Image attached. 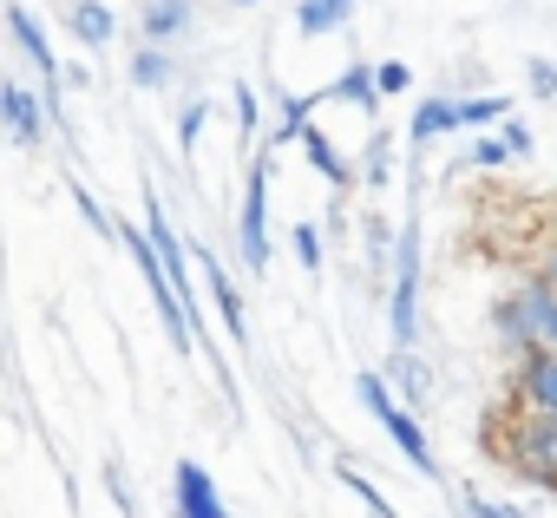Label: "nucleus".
<instances>
[{
    "mask_svg": "<svg viewBox=\"0 0 557 518\" xmlns=\"http://www.w3.org/2000/svg\"><path fill=\"white\" fill-rule=\"evenodd\" d=\"M8 34L21 40V53L34 60V73H40V79H53V73H66V66L53 60V47H47V34H40V21H34V14L21 8V0H14V8H8Z\"/></svg>",
    "mask_w": 557,
    "mask_h": 518,
    "instance_id": "nucleus-12",
    "label": "nucleus"
},
{
    "mask_svg": "<svg viewBox=\"0 0 557 518\" xmlns=\"http://www.w3.org/2000/svg\"><path fill=\"white\" fill-rule=\"evenodd\" d=\"M381 427L394 433V446H400V453H407V459H413V466H420L426 479L440 472V466H433V446H426V433H420V420H413L407 407H387V414H381Z\"/></svg>",
    "mask_w": 557,
    "mask_h": 518,
    "instance_id": "nucleus-14",
    "label": "nucleus"
},
{
    "mask_svg": "<svg viewBox=\"0 0 557 518\" xmlns=\"http://www.w3.org/2000/svg\"><path fill=\"white\" fill-rule=\"evenodd\" d=\"M296 256H302L309 276H322V230L315 223H296Z\"/></svg>",
    "mask_w": 557,
    "mask_h": 518,
    "instance_id": "nucleus-25",
    "label": "nucleus"
},
{
    "mask_svg": "<svg viewBox=\"0 0 557 518\" xmlns=\"http://www.w3.org/2000/svg\"><path fill=\"white\" fill-rule=\"evenodd\" d=\"M440 132H459V99H420V106H413L407 138L426 145V138H440Z\"/></svg>",
    "mask_w": 557,
    "mask_h": 518,
    "instance_id": "nucleus-16",
    "label": "nucleus"
},
{
    "mask_svg": "<svg viewBox=\"0 0 557 518\" xmlns=\"http://www.w3.org/2000/svg\"><path fill=\"white\" fill-rule=\"evenodd\" d=\"M203 119H210V106H203V99H190V106L177 112V151H184V158L197 151V138H203Z\"/></svg>",
    "mask_w": 557,
    "mask_h": 518,
    "instance_id": "nucleus-22",
    "label": "nucleus"
},
{
    "mask_svg": "<svg viewBox=\"0 0 557 518\" xmlns=\"http://www.w3.org/2000/svg\"><path fill=\"white\" fill-rule=\"evenodd\" d=\"M0 112H8V138L21 145V151H34L40 138H47V99H34L21 79H8V86H0Z\"/></svg>",
    "mask_w": 557,
    "mask_h": 518,
    "instance_id": "nucleus-7",
    "label": "nucleus"
},
{
    "mask_svg": "<svg viewBox=\"0 0 557 518\" xmlns=\"http://www.w3.org/2000/svg\"><path fill=\"white\" fill-rule=\"evenodd\" d=\"M387 177H394V138L374 132V145H368V184H387Z\"/></svg>",
    "mask_w": 557,
    "mask_h": 518,
    "instance_id": "nucleus-23",
    "label": "nucleus"
},
{
    "mask_svg": "<svg viewBox=\"0 0 557 518\" xmlns=\"http://www.w3.org/2000/svg\"><path fill=\"white\" fill-rule=\"evenodd\" d=\"M459 511H466V518H518L511 505H492V498H479V492H459Z\"/></svg>",
    "mask_w": 557,
    "mask_h": 518,
    "instance_id": "nucleus-28",
    "label": "nucleus"
},
{
    "mask_svg": "<svg viewBox=\"0 0 557 518\" xmlns=\"http://www.w3.org/2000/svg\"><path fill=\"white\" fill-rule=\"evenodd\" d=\"M544 342H550V348H557V303H550V329H544Z\"/></svg>",
    "mask_w": 557,
    "mask_h": 518,
    "instance_id": "nucleus-35",
    "label": "nucleus"
},
{
    "mask_svg": "<svg viewBox=\"0 0 557 518\" xmlns=\"http://www.w3.org/2000/svg\"><path fill=\"white\" fill-rule=\"evenodd\" d=\"M505 112H511V99H505V92L459 99V132H479V125H492V119H505Z\"/></svg>",
    "mask_w": 557,
    "mask_h": 518,
    "instance_id": "nucleus-19",
    "label": "nucleus"
},
{
    "mask_svg": "<svg viewBox=\"0 0 557 518\" xmlns=\"http://www.w3.org/2000/svg\"><path fill=\"white\" fill-rule=\"evenodd\" d=\"M66 27H73V40L92 47V53H106V47L119 40V14L106 8V0H73V8H66Z\"/></svg>",
    "mask_w": 557,
    "mask_h": 518,
    "instance_id": "nucleus-10",
    "label": "nucleus"
},
{
    "mask_svg": "<svg viewBox=\"0 0 557 518\" xmlns=\"http://www.w3.org/2000/svg\"><path fill=\"white\" fill-rule=\"evenodd\" d=\"M171 518H230L216 479H210L197 459H177V466H171Z\"/></svg>",
    "mask_w": 557,
    "mask_h": 518,
    "instance_id": "nucleus-5",
    "label": "nucleus"
},
{
    "mask_svg": "<svg viewBox=\"0 0 557 518\" xmlns=\"http://www.w3.org/2000/svg\"><path fill=\"white\" fill-rule=\"evenodd\" d=\"M322 99H342V106H355V112H368V119H374V112H381V99H387V86H381V66L355 60V66H348V73H342V79H335Z\"/></svg>",
    "mask_w": 557,
    "mask_h": 518,
    "instance_id": "nucleus-9",
    "label": "nucleus"
},
{
    "mask_svg": "<svg viewBox=\"0 0 557 518\" xmlns=\"http://www.w3.org/2000/svg\"><path fill=\"white\" fill-rule=\"evenodd\" d=\"M387 329H394V348H413V335H420V223H407L400 230V249H394Z\"/></svg>",
    "mask_w": 557,
    "mask_h": 518,
    "instance_id": "nucleus-4",
    "label": "nucleus"
},
{
    "mask_svg": "<svg viewBox=\"0 0 557 518\" xmlns=\"http://www.w3.org/2000/svg\"><path fill=\"white\" fill-rule=\"evenodd\" d=\"M537 270H544V276H550V283H557V249H550V256H544V263H537Z\"/></svg>",
    "mask_w": 557,
    "mask_h": 518,
    "instance_id": "nucleus-34",
    "label": "nucleus"
},
{
    "mask_svg": "<svg viewBox=\"0 0 557 518\" xmlns=\"http://www.w3.org/2000/svg\"><path fill=\"white\" fill-rule=\"evenodd\" d=\"M230 8H256V0H230Z\"/></svg>",
    "mask_w": 557,
    "mask_h": 518,
    "instance_id": "nucleus-36",
    "label": "nucleus"
},
{
    "mask_svg": "<svg viewBox=\"0 0 557 518\" xmlns=\"http://www.w3.org/2000/svg\"><path fill=\"white\" fill-rule=\"evenodd\" d=\"M531 92L537 99H557V66L550 60H531Z\"/></svg>",
    "mask_w": 557,
    "mask_h": 518,
    "instance_id": "nucleus-30",
    "label": "nucleus"
},
{
    "mask_svg": "<svg viewBox=\"0 0 557 518\" xmlns=\"http://www.w3.org/2000/svg\"><path fill=\"white\" fill-rule=\"evenodd\" d=\"M381 86H387V92H407V86H413V66H407V60H381Z\"/></svg>",
    "mask_w": 557,
    "mask_h": 518,
    "instance_id": "nucleus-29",
    "label": "nucleus"
},
{
    "mask_svg": "<svg viewBox=\"0 0 557 518\" xmlns=\"http://www.w3.org/2000/svg\"><path fill=\"white\" fill-rule=\"evenodd\" d=\"M73 203H79V217L99 230V236H119V223H112V210H99V197L86 190V184H73Z\"/></svg>",
    "mask_w": 557,
    "mask_h": 518,
    "instance_id": "nucleus-24",
    "label": "nucleus"
},
{
    "mask_svg": "<svg viewBox=\"0 0 557 518\" xmlns=\"http://www.w3.org/2000/svg\"><path fill=\"white\" fill-rule=\"evenodd\" d=\"M498 459L531 479V485H557V414L544 407H518L498 433Z\"/></svg>",
    "mask_w": 557,
    "mask_h": 518,
    "instance_id": "nucleus-1",
    "label": "nucleus"
},
{
    "mask_svg": "<svg viewBox=\"0 0 557 518\" xmlns=\"http://www.w3.org/2000/svg\"><path fill=\"white\" fill-rule=\"evenodd\" d=\"M550 303H557V283L537 270V276H524L505 303H498V335L524 355V348H537L544 342V329H550Z\"/></svg>",
    "mask_w": 557,
    "mask_h": 518,
    "instance_id": "nucleus-2",
    "label": "nucleus"
},
{
    "mask_svg": "<svg viewBox=\"0 0 557 518\" xmlns=\"http://www.w3.org/2000/svg\"><path fill=\"white\" fill-rule=\"evenodd\" d=\"M132 86H138V92H164V86H177V53L158 47V40H145V47L132 53Z\"/></svg>",
    "mask_w": 557,
    "mask_h": 518,
    "instance_id": "nucleus-13",
    "label": "nucleus"
},
{
    "mask_svg": "<svg viewBox=\"0 0 557 518\" xmlns=\"http://www.w3.org/2000/svg\"><path fill=\"white\" fill-rule=\"evenodd\" d=\"M243 217H236V249H243V270L269 276V151L243 164Z\"/></svg>",
    "mask_w": 557,
    "mask_h": 518,
    "instance_id": "nucleus-3",
    "label": "nucleus"
},
{
    "mask_svg": "<svg viewBox=\"0 0 557 518\" xmlns=\"http://www.w3.org/2000/svg\"><path fill=\"white\" fill-rule=\"evenodd\" d=\"M309 112H315V99H296V92H289V99H283V119H275V145H289V138L302 145V132H309Z\"/></svg>",
    "mask_w": 557,
    "mask_h": 518,
    "instance_id": "nucleus-21",
    "label": "nucleus"
},
{
    "mask_svg": "<svg viewBox=\"0 0 557 518\" xmlns=\"http://www.w3.org/2000/svg\"><path fill=\"white\" fill-rule=\"evenodd\" d=\"M302 151H309V164H315L335 190H348V184H355V171H348V158L335 151V138H329V132H315V125H309V132H302Z\"/></svg>",
    "mask_w": 557,
    "mask_h": 518,
    "instance_id": "nucleus-17",
    "label": "nucleus"
},
{
    "mask_svg": "<svg viewBox=\"0 0 557 518\" xmlns=\"http://www.w3.org/2000/svg\"><path fill=\"white\" fill-rule=\"evenodd\" d=\"M190 27H197V0H145L138 8V34L158 47H177Z\"/></svg>",
    "mask_w": 557,
    "mask_h": 518,
    "instance_id": "nucleus-8",
    "label": "nucleus"
},
{
    "mask_svg": "<svg viewBox=\"0 0 557 518\" xmlns=\"http://www.w3.org/2000/svg\"><path fill=\"white\" fill-rule=\"evenodd\" d=\"M342 485H348V492H355V498H361V505H368L374 518H400V511L387 505V492H381V485H374L368 472H355V466H342Z\"/></svg>",
    "mask_w": 557,
    "mask_h": 518,
    "instance_id": "nucleus-20",
    "label": "nucleus"
},
{
    "mask_svg": "<svg viewBox=\"0 0 557 518\" xmlns=\"http://www.w3.org/2000/svg\"><path fill=\"white\" fill-rule=\"evenodd\" d=\"M106 485H112V498H119V511H132V492H125V479H119V459H106Z\"/></svg>",
    "mask_w": 557,
    "mask_h": 518,
    "instance_id": "nucleus-33",
    "label": "nucleus"
},
{
    "mask_svg": "<svg viewBox=\"0 0 557 518\" xmlns=\"http://www.w3.org/2000/svg\"><path fill=\"white\" fill-rule=\"evenodd\" d=\"M505 145H511V158H531V132L518 125V119H505V132H498Z\"/></svg>",
    "mask_w": 557,
    "mask_h": 518,
    "instance_id": "nucleus-31",
    "label": "nucleus"
},
{
    "mask_svg": "<svg viewBox=\"0 0 557 518\" xmlns=\"http://www.w3.org/2000/svg\"><path fill=\"white\" fill-rule=\"evenodd\" d=\"M505 158H511V145H505V138H479V145H472V164H479V171H498Z\"/></svg>",
    "mask_w": 557,
    "mask_h": 518,
    "instance_id": "nucleus-27",
    "label": "nucleus"
},
{
    "mask_svg": "<svg viewBox=\"0 0 557 518\" xmlns=\"http://www.w3.org/2000/svg\"><path fill=\"white\" fill-rule=\"evenodd\" d=\"M511 400L557 414V348H550V342H537V348L518 355V368H511Z\"/></svg>",
    "mask_w": 557,
    "mask_h": 518,
    "instance_id": "nucleus-6",
    "label": "nucleus"
},
{
    "mask_svg": "<svg viewBox=\"0 0 557 518\" xmlns=\"http://www.w3.org/2000/svg\"><path fill=\"white\" fill-rule=\"evenodd\" d=\"M348 14H355V0H296V34H302V40H322V34H335Z\"/></svg>",
    "mask_w": 557,
    "mask_h": 518,
    "instance_id": "nucleus-15",
    "label": "nucleus"
},
{
    "mask_svg": "<svg viewBox=\"0 0 557 518\" xmlns=\"http://www.w3.org/2000/svg\"><path fill=\"white\" fill-rule=\"evenodd\" d=\"M197 263H203V283H210V303H216V322L230 329V342L243 348L249 342V329H243V296L230 289V276H223V263H216V256H197Z\"/></svg>",
    "mask_w": 557,
    "mask_h": 518,
    "instance_id": "nucleus-11",
    "label": "nucleus"
},
{
    "mask_svg": "<svg viewBox=\"0 0 557 518\" xmlns=\"http://www.w3.org/2000/svg\"><path fill=\"white\" fill-rule=\"evenodd\" d=\"M368 256H374V263L387 256V217H368Z\"/></svg>",
    "mask_w": 557,
    "mask_h": 518,
    "instance_id": "nucleus-32",
    "label": "nucleus"
},
{
    "mask_svg": "<svg viewBox=\"0 0 557 518\" xmlns=\"http://www.w3.org/2000/svg\"><path fill=\"white\" fill-rule=\"evenodd\" d=\"M387 381H394V387H400V394H407V400L420 407V400H426V381H433V374H426V361H420L413 348H394V361H387Z\"/></svg>",
    "mask_w": 557,
    "mask_h": 518,
    "instance_id": "nucleus-18",
    "label": "nucleus"
},
{
    "mask_svg": "<svg viewBox=\"0 0 557 518\" xmlns=\"http://www.w3.org/2000/svg\"><path fill=\"white\" fill-rule=\"evenodd\" d=\"M236 138L256 145V92L249 86H236Z\"/></svg>",
    "mask_w": 557,
    "mask_h": 518,
    "instance_id": "nucleus-26",
    "label": "nucleus"
}]
</instances>
